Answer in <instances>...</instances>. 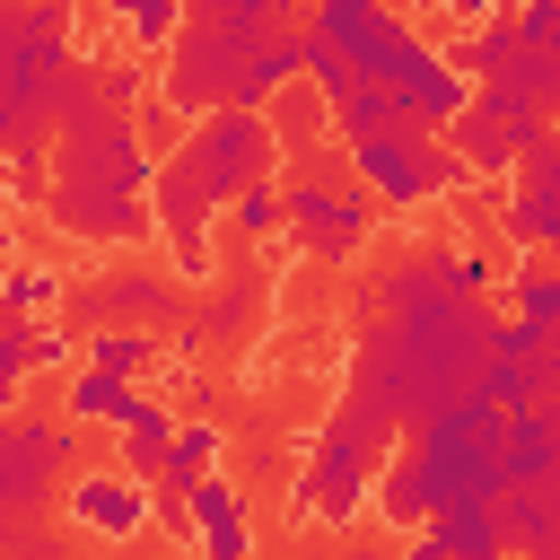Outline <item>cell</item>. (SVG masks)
Returning a JSON list of instances; mask_svg holds the SVG:
<instances>
[{"label": "cell", "instance_id": "1", "mask_svg": "<svg viewBox=\"0 0 560 560\" xmlns=\"http://www.w3.org/2000/svg\"><path fill=\"white\" fill-rule=\"evenodd\" d=\"M262 149H271L262 114L219 105V114H201V122H192V140L175 149V166L158 175V228L175 236L184 280H201V271H210V219H219V210L262 175Z\"/></svg>", "mask_w": 560, "mask_h": 560}, {"label": "cell", "instance_id": "2", "mask_svg": "<svg viewBox=\"0 0 560 560\" xmlns=\"http://www.w3.org/2000/svg\"><path fill=\"white\" fill-rule=\"evenodd\" d=\"M149 219H158L149 210V158L131 140L122 105H105L96 122H70L61 131V158H52V228L96 236V245H122Z\"/></svg>", "mask_w": 560, "mask_h": 560}, {"label": "cell", "instance_id": "3", "mask_svg": "<svg viewBox=\"0 0 560 560\" xmlns=\"http://www.w3.org/2000/svg\"><path fill=\"white\" fill-rule=\"evenodd\" d=\"M402 455H411V481H420V508H429V516H438V508L499 499V490H508V411L472 385V394L438 402V411L402 438Z\"/></svg>", "mask_w": 560, "mask_h": 560}, {"label": "cell", "instance_id": "4", "mask_svg": "<svg viewBox=\"0 0 560 560\" xmlns=\"http://www.w3.org/2000/svg\"><path fill=\"white\" fill-rule=\"evenodd\" d=\"M79 61L61 0H0V105H26L52 122V79Z\"/></svg>", "mask_w": 560, "mask_h": 560}, {"label": "cell", "instance_id": "5", "mask_svg": "<svg viewBox=\"0 0 560 560\" xmlns=\"http://www.w3.org/2000/svg\"><path fill=\"white\" fill-rule=\"evenodd\" d=\"M350 149V175L376 192V201H394V210H420V201H446L472 166L455 158V140H429L420 122H402V131H376V140H341Z\"/></svg>", "mask_w": 560, "mask_h": 560}, {"label": "cell", "instance_id": "6", "mask_svg": "<svg viewBox=\"0 0 560 560\" xmlns=\"http://www.w3.org/2000/svg\"><path fill=\"white\" fill-rule=\"evenodd\" d=\"M280 210H289V245L298 254H315V262H350L359 254V236H368V184L350 175H298L289 192H280Z\"/></svg>", "mask_w": 560, "mask_h": 560}, {"label": "cell", "instance_id": "7", "mask_svg": "<svg viewBox=\"0 0 560 560\" xmlns=\"http://www.w3.org/2000/svg\"><path fill=\"white\" fill-rule=\"evenodd\" d=\"M376 455H385V446H368V438L332 411V429L315 438V464H306V481H298V508H306L315 525H350V516L376 499Z\"/></svg>", "mask_w": 560, "mask_h": 560}, {"label": "cell", "instance_id": "8", "mask_svg": "<svg viewBox=\"0 0 560 560\" xmlns=\"http://www.w3.org/2000/svg\"><path fill=\"white\" fill-rule=\"evenodd\" d=\"M508 236L560 262V131H542L516 158V192H508Z\"/></svg>", "mask_w": 560, "mask_h": 560}, {"label": "cell", "instance_id": "9", "mask_svg": "<svg viewBox=\"0 0 560 560\" xmlns=\"http://www.w3.org/2000/svg\"><path fill=\"white\" fill-rule=\"evenodd\" d=\"M70 525H88L96 542H140V534H149V490H140V472H79V481H70Z\"/></svg>", "mask_w": 560, "mask_h": 560}, {"label": "cell", "instance_id": "10", "mask_svg": "<svg viewBox=\"0 0 560 560\" xmlns=\"http://www.w3.org/2000/svg\"><path fill=\"white\" fill-rule=\"evenodd\" d=\"M184 525H192V560H254V516H245L236 481L201 472L184 490Z\"/></svg>", "mask_w": 560, "mask_h": 560}, {"label": "cell", "instance_id": "11", "mask_svg": "<svg viewBox=\"0 0 560 560\" xmlns=\"http://www.w3.org/2000/svg\"><path fill=\"white\" fill-rule=\"evenodd\" d=\"M411 560H508L499 508H490V499H472V508H438L429 525H411Z\"/></svg>", "mask_w": 560, "mask_h": 560}, {"label": "cell", "instance_id": "12", "mask_svg": "<svg viewBox=\"0 0 560 560\" xmlns=\"http://www.w3.org/2000/svg\"><path fill=\"white\" fill-rule=\"evenodd\" d=\"M490 508H499L508 560H560V481H508Z\"/></svg>", "mask_w": 560, "mask_h": 560}, {"label": "cell", "instance_id": "13", "mask_svg": "<svg viewBox=\"0 0 560 560\" xmlns=\"http://www.w3.org/2000/svg\"><path fill=\"white\" fill-rule=\"evenodd\" d=\"M289 79H306V35H289V26H271L254 52H245V70L228 79V105H245V114H262L271 96H289Z\"/></svg>", "mask_w": 560, "mask_h": 560}, {"label": "cell", "instance_id": "14", "mask_svg": "<svg viewBox=\"0 0 560 560\" xmlns=\"http://www.w3.org/2000/svg\"><path fill=\"white\" fill-rule=\"evenodd\" d=\"M341 52L359 61V79H385V88H402V70H420V61H429V35H411V26L385 9V18H368V26H359Z\"/></svg>", "mask_w": 560, "mask_h": 560}, {"label": "cell", "instance_id": "15", "mask_svg": "<svg viewBox=\"0 0 560 560\" xmlns=\"http://www.w3.org/2000/svg\"><path fill=\"white\" fill-rule=\"evenodd\" d=\"M175 429H184V420H175L158 394H140V385H131V402H122V420H114L122 472H140V481H149V472H166V446H175Z\"/></svg>", "mask_w": 560, "mask_h": 560}, {"label": "cell", "instance_id": "16", "mask_svg": "<svg viewBox=\"0 0 560 560\" xmlns=\"http://www.w3.org/2000/svg\"><path fill=\"white\" fill-rule=\"evenodd\" d=\"M402 105H411V122H420V131H446V122L472 105V79L429 44V61H420V70H402Z\"/></svg>", "mask_w": 560, "mask_h": 560}, {"label": "cell", "instance_id": "17", "mask_svg": "<svg viewBox=\"0 0 560 560\" xmlns=\"http://www.w3.org/2000/svg\"><path fill=\"white\" fill-rule=\"evenodd\" d=\"M411 122V105H402V88H385V79H359L350 96H332V131L341 140H376V131H402Z\"/></svg>", "mask_w": 560, "mask_h": 560}, {"label": "cell", "instance_id": "18", "mask_svg": "<svg viewBox=\"0 0 560 560\" xmlns=\"http://www.w3.org/2000/svg\"><path fill=\"white\" fill-rule=\"evenodd\" d=\"M516 52H525V44H516V9H508V18L472 26V35H464V44L446 52V61H455V70L472 79V88H490V79H508V70H516Z\"/></svg>", "mask_w": 560, "mask_h": 560}, {"label": "cell", "instance_id": "19", "mask_svg": "<svg viewBox=\"0 0 560 560\" xmlns=\"http://www.w3.org/2000/svg\"><path fill=\"white\" fill-rule=\"evenodd\" d=\"M61 298H70V289H61V271H44V262H9V271H0V315H26V324H44Z\"/></svg>", "mask_w": 560, "mask_h": 560}, {"label": "cell", "instance_id": "20", "mask_svg": "<svg viewBox=\"0 0 560 560\" xmlns=\"http://www.w3.org/2000/svg\"><path fill=\"white\" fill-rule=\"evenodd\" d=\"M96 315H114V324H158V315H175V289L158 280V271H114V289L96 298Z\"/></svg>", "mask_w": 560, "mask_h": 560}, {"label": "cell", "instance_id": "21", "mask_svg": "<svg viewBox=\"0 0 560 560\" xmlns=\"http://www.w3.org/2000/svg\"><path fill=\"white\" fill-rule=\"evenodd\" d=\"M79 359H88V368H105V376H140V368L158 359V341H149V324H96Z\"/></svg>", "mask_w": 560, "mask_h": 560}, {"label": "cell", "instance_id": "22", "mask_svg": "<svg viewBox=\"0 0 560 560\" xmlns=\"http://www.w3.org/2000/svg\"><path fill=\"white\" fill-rule=\"evenodd\" d=\"M201 472H219V420H184V429H175V446H166V472H158V490H192Z\"/></svg>", "mask_w": 560, "mask_h": 560}, {"label": "cell", "instance_id": "23", "mask_svg": "<svg viewBox=\"0 0 560 560\" xmlns=\"http://www.w3.org/2000/svg\"><path fill=\"white\" fill-rule=\"evenodd\" d=\"M508 298H516V315H525V324H542V332H551V324H560V262H551V254L516 262V271H508Z\"/></svg>", "mask_w": 560, "mask_h": 560}, {"label": "cell", "instance_id": "24", "mask_svg": "<svg viewBox=\"0 0 560 560\" xmlns=\"http://www.w3.org/2000/svg\"><path fill=\"white\" fill-rule=\"evenodd\" d=\"M499 88H516V96L560 131V44H551V52H516V70H508Z\"/></svg>", "mask_w": 560, "mask_h": 560}, {"label": "cell", "instance_id": "25", "mask_svg": "<svg viewBox=\"0 0 560 560\" xmlns=\"http://www.w3.org/2000/svg\"><path fill=\"white\" fill-rule=\"evenodd\" d=\"M184 9H192V0H114V18H122V35H131L140 52H158V44H175V26H184Z\"/></svg>", "mask_w": 560, "mask_h": 560}, {"label": "cell", "instance_id": "26", "mask_svg": "<svg viewBox=\"0 0 560 560\" xmlns=\"http://www.w3.org/2000/svg\"><path fill=\"white\" fill-rule=\"evenodd\" d=\"M228 219H236V236H254V245H271V236L289 228V210H280V184H262V175H254V184H245V192L228 201Z\"/></svg>", "mask_w": 560, "mask_h": 560}, {"label": "cell", "instance_id": "27", "mask_svg": "<svg viewBox=\"0 0 560 560\" xmlns=\"http://www.w3.org/2000/svg\"><path fill=\"white\" fill-rule=\"evenodd\" d=\"M122 402H131V376H105V368L70 376V420H122Z\"/></svg>", "mask_w": 560, "mask_h": 560}, {"label": "cell", "instance_id": "28", "mask_svg": "<svg viewBox=\"0 0 560 560\" xmlns=\"http://www.w3.org/2000/svg\"><path fill=\"white\" fill-rule=\"evenodd\" d=\"M26 368H35V324L26 315H0V411H18Z\"/></svg>", "mask_w": 560, "mask_h": 560}, {"label": "cell", "instance_id": "29", "mask_svg": "<svg viewBox=\"0 0 560 560\" xmlns=\"http://www.w3.org/2000/svg\"><path fill=\"white\" fill-rule=\"evenodd\" d=\"M306 79H315V88H324V105H332V96H350V88H359V61H350L332 35H315V26H306Z\"/></svg>", "mask_w": 560, "mask_h": 560}, {"label": "cell", "instance_id": "30", "mask_svg": "<svg viewBox=\"0 0 560 560\" xmlns=\"http://www.w3.org/2000/svg\"><path fill=\"white\" fill-rule=\"evenodd\" d=\"M516 44L525 52H551L560 44V0H516Z\"/></svg>", "mask_w": 560, "mask_h": 560}, {"label": "cell", "instance_id": "31", "mask_svg": "<svg viewBox=\"0 0 560 560\" xmlns=\"http://www.w3.org/2000/svg\"><path fill=\"white\" fill-rule=\"evenodd\" d=\"M245 315H254V271H236V280H228V289H219V306H210V332H219V341H228V332H236V324H245Z\"/></svg>", "mask_w": 560, "mask_h": 560}, {"label": "cell", "instance_id": "32", "mask_svg": "<svg viewBox=\"0 0 560 560\" xmlns=\"http://www.w3.org/2000/svg\"><path fill=\"white\" fill-rule=\"evenodd\" d=\"M438 9H455V18H472V26H490V18H508L516 0H438Z\"/></svg>", "mask_w": 560, "mask_h": 560}, {"label": "cell", "instance_id": "33", "mask_svg": "<svg viewBox=\"0 0 560 560\" xmlns=\"http://www.w3.org/2000/svg\"><path fill=\"white\" fill-rule=\"evenodd\" d=\"M61 359H70V341H61L52 324H35V368H61Z\"/></svg>", "mask_w": 560, "mask_h": 560}, {"label": "cell", "instance_id": "34", "mask_svg": "<svg viewBox=\"0 0 560 560\" xmlns=\"http://www.w3.org/2000/svg\"><path fill=\"white\" fill-rule=\"evenodd\" d=\"M551 394H560V324H551Z\"/></svg>", "mask_w": 560, "mask_h": 560}, {"label": "cell", "instance_id": "35", "mask_svg": "<svg viewBox=\"0 0 560 560\" xmlns=\"http://www.w3.org/2000/svg\"><path fill=\"white\" fill-rule=\"evenodd\" d=\"M0 262H9V219H0Z\"/></svg>", "mask_w": 560, "mask_h": 560}]
</instances>
